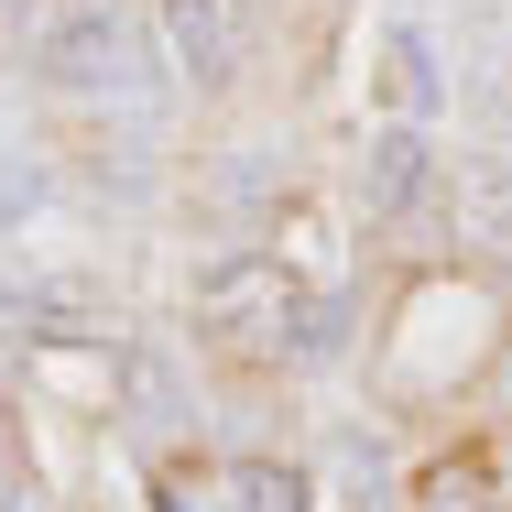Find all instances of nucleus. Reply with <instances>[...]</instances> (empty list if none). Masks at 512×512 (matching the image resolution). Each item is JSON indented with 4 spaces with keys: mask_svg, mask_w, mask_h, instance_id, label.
Listing matches in <instances>:
<instances>
[{
    "mask_svg": "<svg viewBox=\"0 0 512 512\" xmlns=\"http://www.w3.org/2000/svg\"><path fill=\"white\" fill-rule=\"evenodd\" d=\"M153 491H164V512H240L229 502V469H186V458H164Z\"/></svg>",
    "mask_w": 512,
    "mask_h": 512,
    "instance_id": "obj_11",
    "label": "nucleus"
},
{
    "mask_svg": "<svg viewBox=\"0 0 512 512\" xmlns=\"http://www.w3.org/2000/svg\"><path fill=\"white\" fill-rule=\"evenodd\" d=\"M44 186H55V175H44L33 153H22V164H0V229H11V218H33V207H44Z\"/></svg>",
    "mask_w": 512,
    "mask_h": 512,
    "instance_id": "obj_13",
    "label": "nucleus"
},
{
    "mask_svg": "<svg viewBox=\"0 0 512 512\" xmlns=\"http://www.w3.org/2000/svg\"><path fill=\"white\" fill-rule=\"evenodd\" d=\"M316 284L284 262V251H218L197 273V295H186V316H197V338H218V349H240V360H284L295 371V327H306Z\"/></svg>",
    "mask_w": 512,
    "mask_h": 512,
    "instance_id": "obj_1",
    "label": "nucleus"
},
{
    "mask_svg": "<svg viewBox=\"0 0 512 512\" xmlns=\"http://www.w3.org/2000/svg\"><path fill=\"white\" fill-rule=\"evenodd\" d=\"M131 404H142V436H175L186 404H175V371L153 360V349H131Z\"/></svg>",
    "mask_w": 512,
    "mask_h": 512,
    "instance_id": "obj_10",
    "label": "nucleus"
},
{
    "mask_svg": "<svg viewBox=\"0 0 512 512\" xmlns=\"http://www.w3.org/2000/svg\"><path fill=\"white\" fill-rule=\"evenodd\" d=\"M153 44H164V66H175L186 88H229V66H240V11H229V0H153Z\"/></svg>",
    "mask_w": 512,
    "mask_h": 512,
    "instance_id": "obj_5",
    "label": "nucleus"
},
{
    "mask_svg": "<svg viewBox=\"0 0 512 512\" xmlns=\"http://www.w3.org/2000/svg\"><path fill=\"white\" fill-rule=\"evenodd\" d=\"M447 218H458L469 251L512 262V153H458L447 164Z\"/></svg>",
    "mask_w": 512,
    "mask_h": 512,
    "instance_id": "obj_6",
    "label": "nucleus"
},
{
    "mask_svg": "<svg viewBox=\"0 0 512 512\" xmlns=\"http://www.w3.org/2000/svg\"><path fill=\"white\" fill-rule=\"evenodd\" d=\"M338 469H349V502L360 512H393V469H382L371 436H338Z\"/></svg>",
    "mask_w": 512,
    "mask_h": 512,
    "instance_id": "obj_12",
    "label": "nucleus"
},
{
    "mask_svg": "<svg viewBox=\"0 0 512 512\" xmlns=\"http://www.w3.org/2000/svg\"><path fill=\"white\" fill-rule=\"evenodd\" d=\"M425 197H447V164H436V142H425L414 120H382V131L360 142V207L393 229V218H414Z\"/></svg>",
    "mask_w": 512,
    "mask_h": 512,
    "instance_id": "obj_4",
    "label": "nucleus"
},
{
    "mask_svg": "<svg viewBox=\"0 0 512 512\" xmlns=\"http://www.w3.org/2000/svg\"><path fill=\"white\" fill-rule=\"evenodd\" d=\"M120 306H109L99 273H77V262H0V338H44V349H88L109 338Z\"/></svg>",
    "mask_w": 512,
    "mask_h": 512,
    "instance_id": "obj_3",
    "label": "nucleus"
},
{
    "mask_svg": "<svg viewBox=\"0 0 512 512\" xmlns=\"http://www.w3.org/2000/svg\"><path fill=\"white\" fill-rule=\"evenodd\" d=\"M382 120H436V55H425V33L414 22H393L382 33Z\"/></svg>",
    "mask_w": 512,
    "mask_h": 512,
    "instance_id": "obj_7",
    "label": "nucleus"
},
{
    "mask_svg": "<svg viewBox=\"0 0 512 512\" xmlns=\"http://www.w3.org/2000/svg\"><path fill=\"white\" fill-rule=\"evenodd\" d=\"M11 502H22V480H11V458H0V512H11Z\"/></svg>",
    "mask_w": 512,
    "mask_h": 512,
    "instance_id": "obj_14",
    "label": "nucleus"
},
{
    "mask_svg": "<svg viewBox=\"0 0 512 512\" xmlns=\"http://www.w3.org/2000/svg\"><path fill=\"white\" fill-rule=\"evenodd\" d=\"M66 11H77V0H66Z\"/></svg>",
    "mask_w": 512,
    "mask_h": 512,
    "instance_id": "obj_15",
    "label": "nucleus"
},
{
    "mask_svg": "<svg viewBox=\"0 0 512 512\" xmlns=\"http://www.w3.org/2000/svg\"><path fill=\"white\" fill-rule=\"evenodd\" d=\"M229 502L240 512H306V480L284 458H229Z\"/></svg>",
    "mask_w": 512,
    "mask_h": 512,
    "instance_id": "obj_9",
    "label": "nucleus"
},
{
    "mask_svg": "<svg viewBox=\"0 0 512 512\" xmlns=\"http://www.w3.org/2000/svg\"><path fill=\"white\" fill-rule=\"evenodd\" d=\"M33 66H44V88H66V99H153V77H175L164 44H142V22H131L120 0L55 11V22L33 33Z\"/></svg>",
    "mask_w": 512,
    "mask_h": 512,
    "instance_id": "obj_2",
    "label": "nucleus"
},
{
    "mask_svg": "<svg viewBox=\"0 0 512 512\" xmlns=\"http://www.w3.org/2000/svg\"><path fill=\"white\" fill-rule=\"evenodd\" d=\"M207 197H218V218H251V207H284V164H273V153H229V164L207 175Z\"/></svg>",
    "mask_w": 512,
    "mask_h": 512,
    "instance_id": "obj_8",
    "label": "nucleus"
}]
</instances>
